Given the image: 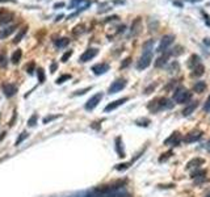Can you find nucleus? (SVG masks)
<instances>
[{"label": "nucleus", "mask_w": 210, "mask_h": 197, "mask_svg": "<svg viewBox=\"0 0 210 197\" xmlns=\"http://www.w3.org/2000/svg\"><path fill=\"white\" fill-rule=\"evenodd\" d=\"M173 104L172 101L167 97H158V98H154L152 101H150V104L147 105V109L150 111L151 113H158L159 111H163V109H168V108H172Z\"/></svg>", "instance_id": "obj_1"}, {"label": "nucleus", "mask_w": 210, "mask_h": 197, "mask_svg": "<svg viewBox=\"0 0 210 197\" xmlns=\"http://www.w3.org/2000/svg\"><path fill=\"white\" fill-rule=\"evenodd\" d=\"M173 100L177 104H188L192 100V92L184 87H179L173 94Z\"/></svg>", "instance_id": "obj_2"}, {"label": "nucleus", "mask_w": 210, "mask_h": 197, "mask_svg": "<svg viewBox=\"0 0 210 197\" xmlns=\"http://www.w3.org/2000/svg\"><path fill=\"white\" fill-rule=\"evenodd\" d=\"M173 40H175V36H173V34H167V36H164L162 40H160V43H159V46H158V51H159L160 54L168 51V49H169L171 45H172Z\"/></svg>", "instance_id": "obj_3"}, {"label": "nucleus", "mask_w": 210, "mask_h": 197, "mask_svg": "<svg viewBox=\"0 0 210 197\" xmlns=\"http://www.w3.org/2000/svg\"><path fill=\"white\" fill-rule=\"evenodd\" d=\"M151 61H152V51L142 53V57L139 58V61H138V63H137V70L142 71V70L147 68L148 66H150Z\"/></svg>", "instance_id": "obj_4"}, {"label": "nucleus", "mask_w": 210, "mask_h": 197, "mask_svg": "<svg viewBox=\"0 0 210 197\" xmlns=\"http://www.w3.org/2000/svg\"><path fill=\"white\" fill-rule=\"evenodd\" d=\"M125 87H126V79H124V78H120V79L114 80L113 83L110 84L109 90H108V94H109V95L117 94V92L122 91V90L125 88Z\"/></svg>", "instance_id": "obj_5"}, {"label": "nucleus", "mask_w": 210, "mask_h": 197, "mask_svg": "<svg viewBox=\"0 0 210 197\" xmlns=\"http://www.w3.org/2000/svg\"><path fill=\"white\" fill-rule=\"evenodd\" d=\"M98 54V50L96 47H91V49H87V50L84 51L80 55V58H79V61L81 62V63H85V62H88V61H91V59H93L96 55Z\"/></svg>", "instance_id": "obj_6"}, {"label": "nucleus", "mask_w": 210, "mask_h": 197, "mask_svg": "<svg viewBox=\"0 0 210 197\" xmlns=\"http://www.w3.org/2000/svg\"><path fill=\"white\" fill-rule=\"evenodd\" d=\"M202 131L201 130H193V131H189L184 138L183 141L185 142V143H190V142H197V141H200L201 139V137H202Z\"/></svg>", "instance_id": "obj_7"}, {"label": "nucleus", "mask_w": 210, "mask_h": 197, "mask_svg": "<svg viewBox=\"0 0 210 197\" xmlns=\"http://www.w3.org/2000/svg\"><path fill=\"white\" fill-rule=\"evenodd\" d=\"M101 98H103V94H96V95H93L90 100H88L85 103V105L84 108L87 109V111H92V109H95L97 107V104L101 101Z\"/></svg>", "instance_id": "obj_8"}, {"label": "nucleus", "mask_w": 210, "mask_h": 197, "mask_svg": "<svg viewBox=\"0 0 210 197\" xmlns=\"http://www.w3.org/2000/svg\"><path fill=\"white\" fill-rule=\"evenodd\" d=\"M3 92L7 97H12L16 95L17 92V85L13 84V83H4L3 84Z\"/></svg>", "instance_id": "obj_9"}, {"label": "nucleus", "mask_w": 210, "mask_h": 197, "mask_svg": "<svg viewBox=\"0 0 210 197\" xmlns=\"http://www.w3.org/2000/svg\"><path fill=\"white\" fill-rule=\"evenodd\" d=\"M128 100H129L128 97H122V98H118V100H114V101H112V103H109L108 105L104 108V112H110V111H113V109L118 108V107L122 105V104H125Z\"/></svg>", "instance_id": "obj_10"}, {"label": "nucleus", "mask_w": 210, "mask_h": 197, "mask_svg": "<svg viewBox=\"0 0 210 197\" xmlns=\"http://www.w3.org/2000/svg\"><path fill=\"white\" fill-rule=\"evenodd\" d=\"M180 141H181V135H180V133H179V131H173V133L171 134V137H168V138L164 141V145L179 146Z\"/></svg>", "instance_id": "obj_11"}, {"label": "nucleus", "mask_w": 210, "mask_h": 197, "mask_svg": "<svg viewBox=\"0 0 210 197\" xmlns=\"http://www.w3.org/2000/svg\"><path fill=\"white\" fill-rule=\"evenodd\" d=\"M109 70V64L108 63H97L95 66H92V71L95 75H103Z\"/></svg>", "instance_id": "obj_12"}, {"label": "nucleus", "mask_w": 210, "mask_h": 197, "mask_svg": "<svg viewBox=\"0 0 210 197\" xmlns=\"http://www.w3.org/2000/svg\"><path fill=\"white\" fill-rule=\"evenodd\" d=\"M141 29H142L141 19L137 17V19L131 23V26H130V36H137V34H139V33H141Z\"/></svg>", "instance_id": "obj_13"}, {"label": "nucleus", "mask_w": 210, "mask_h": 197, "mask_svg": "<svg viewBox=\"0 0 210 197\" xmlns=\"http://www.w3.org/2000/svg\"><path fill=\"white\" fill-rule=\"evenodd\" d=\"M169 55H171V50L163 53L162 55H160V57L156 59V62H155V67H163V66H164L165 63H167Z\"/></svg>", "instance_id": "obj_14"}, {"label": "nucleus", "mask_w": 210, "mask_h": 197, "mask_svg": "<svg viewBox=\"0 0 210 197\" xmlns=\"http://www.w3.org/2000/svg\"><path fill=\"white\" fill-rule=\"evenodd\" d=\"M16 28H17V25H12V26H8V28L0 29V40H4V38L9 37L16 30Z\"/></svg>", "instance_id": "obj_15"}, {"label": "nucleus", "mask_w": 210, "mask_h": 197, "mask_svg": "<svg viewBox=\"0 0 210 197\" xmlns=\"http://www.w3.org/2000/svg\"><path fill=\"white\" fill-rule=\"evenodd\" d=\"M198 107V101H193V103H190L188 107H185L184 109H183V116L184 117H188L189 114H192L193 112L196 111V108Z\"/></svg>", "instance_id": "obj_16"}, {"label": "nucleus", "mask_w": 210, "mask_h": 197, "mask_svg": "<svg viewBox=\"0 0 210 197\" xmlns=\"http://www.w3.org/2000/svg\"><path fill=\"white\" fill-rule=\"evenodd\" d=\"M203 163H205V160H203L202 158H193L192 160L188 162L186 168H198L200 166H202Z\"/></svg>", "instance_id": "obj_17"}, {"label": "nucleus", "mask_w": 210, "mask_h": 197, "mask_svg": "<svg viewBox=\"0 0 210 197\" xmlns=\"http://www.w3.org/2000/svg\"><path fill=\"white\" fill-rule=\"evenodd\" d=\"M116 150H117L120 158H125V150H124L122 138H121V137H117V138H116Z\"/></svg>", "instance_id": "obj_18"}, {"label": "nucleus", "mask_w": 210, "mask_h": 197, "mask_svg": "<svg viewBox=\"0 0 210 197\" xmlns=\"http://www.w3.org/2000/svg\"><path fill=\"white\" fill-rule=\"evenodd\" d=\"M21 57H23V50H21V49H17V50L13 51L12 57H11V61H12L13 64H17L21 61Z\"/></svg>", "instance_id": "obj_19"}, {"label": "nucleus", "mask_w": 210, "mask_h": 197, "mask_svg": "<svg viewBox=\"0 0 210 197\" xmlns=\"http://www.w3.org/2000/svg\"><path fill=\"white\" fill-rule=\"evenodd\" d=\"M70 43V40L68 38H66V37H63V38H58V40H55L54 41V45L57 46L58 49H63V47H66Z\"/></svg>", "instance_id": "obj_20"}, {"label": "nucleus", "mask_w": 210, "mask_h": 197, "mask_svg": "<svg viewBox=\"0 0 210 197\" xmlns=\"http://www.w3.org/2000/svg\"><path fill=\"white\" fill-rule=\"evenodd\" d=\"M206 90V83L205 81H196L195 84H193V91L197 92V94H201Z\"/></svg>", "instance_id": "obj_21"}, {"label": "nucleus", "mask_w": 210, "mask_h": 197, "mask_svg": "<svg viewBox=\"0 0 210 197\" xmlns=\"http://www.w3.org/2000/svg\"><path fill=\"white\" fill-rule=\"evenodd\" d=\"M203 72H205V67H203L202 64H198V66H196V67L193 68V71L190 72V76H193V78H197V76H201Z\"/></svg>", "instance_id": "obj_22"}, {"label": "nucleus", "mask_w": 210, "mask_h": 197, "mask_svg": "<svg viewBox=\"0 0 210 197\" xmlns=\"http://www.w3.org/2000/svg\"><path fill=\"white\" fill-rule=\"evenodd\" d=\"M198 64H200V57L196 55V54L190 55L189 62H188V66H189V67H193V68H195L196 66H198Z\"/></svg>", "instance_id": "obj_23"}, {"label": "nucleus", "mask_w": 210, "mask_h": 197, "mask_svg": "<svg viewBox=\"0 0 210 197\" xmlns=\"http://www.w3.org/2000/svg\"><path fill=\"white\" fill-rule=\"evenodd\" d=\"M152 45H154V40H148L143 43L142 46V53H148L152 50Z\"/></svg>", "instance_id": "obj_24"}, {"label": "nucleus", "mask_w": 210, "mask_h": 197, "mask_svg": "<svg viewBox=\"0 0 210 197\" xmlns=\"http://www.w3.org/2000/svg\"><path fill=\"white\" fill-rule=\"evenodd\" d=\"M206 175V171L205 169H197V171H192L190 172V177L196 179V177H203Z\"/></svg>", "instance_id": "obj_25"}, {"label": "nucleus", "mask_w": 210, "mask_h": 197, "mask_svg": "<svg viewBox=\"0 0 210 197\" xmlns=\"http://www.w3.org/2000/svg\"><path fill=\"white\" fill-rule=\"evenodd\" d=\"M26 30H28V28H24L23 30H21V32L19 33V34H17V36H16V37H15V40H13V42H15V43H19V42H20V41H21V40H23V38H24V36L26 34Z\"/></svg>", "instance_id": "obj_26"}, {"label": "nucleus", "mask_w": 210, "mask_h": 197, "mask_svg": "<svg viewBox=\"0 0 210 197\" xmlns=\"http://www.w3.org/2000/svg\"><path fill=\"white\" fill-rule=\"evenodd\" d=\"M131 166V162H128V163H121V164H117L114 168L117 169V171H125V169H128L129 167Z\"/></svg>", "instance_id": "obj_27"}, {"label": "nucleus", "mask_w": 210, "mask_h": 197, "mask_svg": "<svg viewBox=\"0 0 210 197\" xmlns=\"http://www.w3.org/2000/svg\"><path fill=\"white\" fill-rule=\"evenodd\" d=\"M172 155H173V152L171 151V150H169V151H167V152H164V154H163L162 156H159V162H160V163H163V162H165L167 159H169V158L172 156Z\"/></svg>", "instance_id": "obj_28"}, {"label": "nucleus", "mask_w": 210, "mask_h": 197, "mask_svg": "<svg viewBox=\"0 0 210 197\" xmlns=\"http://www.w3.org/2000/svg\"><path fill=\"white\" fill-rule=\"evenodd\" d=\"M7 63H8V59H7V55H5V51H2L0 53V66L5 67Z\"/></svg>", "instance_id": "obj_29"}, {"label": "nucleus", "mask_w": 210, "mask_h": 197, "mask_svg": "<svg viewBox=\"0 0 210 197\" xmlns=\"http://www.w3.org/2000/svg\"><path fill=\"white\" fill-rule=\"evenodd\" d=\"M37 120H38V116H37V114H33V116L28 120V126H30V128L36 126V125H37Z\"/></svg>", "instance_id": "obj_30"}, {"label": "nucleus", "mask_w": 210, "mask_h": 197, "mask_svg": "<svg viewBox=\"0 0 210 197\" xmlns=\"http://www.w3.org/2000/svg\"><path fill=\"white\" fill-rule=\"evenodd\" d=\"M37 75H38V81H40V83H43V81H45V79H46L45 71H43L42 68H38V70H37Z\"/></svg>", "instance_id": "obj_31"}, {"label": "nucleus", "mask_w": 210, "mask_h": 197, "mask_svg": "<svg viewBox=\"0 0 210 197\" xmlns=\"http://www.w3.org/2000/svg\"><path fill=\"white\" fill-rule=\"evenodd\" d=\"M183 51H184L183 46H175L172 50H171V55H180Z\"/></svg>", "instance_id": "obj_32"}, {"label": "nucleus", "mask_w": 210, "mask_h": 197, "mask_svg": "<svg viewBox=\"0 0 210 197\" xmlns=\"http://www.w3.org/2000/svg\"><path fill=\"white\" fill-rule=\"evenodd\" d=\"M68 79H71V75H70V74H64V75H62V76H59L55 83H57V84H62V83H64V81L68 80Z\"/></svg>", "instance_id": "obj_33"}, {"label": "nucleus", "mask_w": 210, "mask_h": 197, "mask_svg": "<svg viewBox=\"0 0 210 197\" xmlns=\"http://www.w3.org/2000/svg\"><path fill=\"white\" fill-rule=\"evenodd\" d=\"M34 68H36V63H34V62L28 63V66H26V72L29 74V75H32L33 72H34Z\"/></svg>", "instance_id": "obj_34"}, {"label": "nucleus", "mask_w": 210, "mask_h": 197, "mask_svg": "<svg viewBox=\"0 0 210 197\" xmlns=\"http://www.w3.org/2000/svg\"><path fill=\"white\" fill-rule=\"evenodd\" d=\"M28 135H29V134H28L26 133V131H24V133H23V135H20L19 137V138H17V141H16V143H15V146H19L20 143H21V142H24L26 138H28Z\"/></svg>", "instance_id": "obj_35"}, {"label": "nucleus", "mask_w": 210, "mask_h": 197, "mask_svg": "<svg viewBox=\"0 0 210 197\" xmlns=\"http://www.w3.org/2000/svg\"><path fill=\"white\" fill-rule=\"evenodd\" d=\"M12 21V15H5L3 17H0V24H5V23H11Z\"/></svg>", "instance_id": "obj_36"}, {"label": "nucleus", "mask_w": 210, "mask_h": 197, "mask_svg": "<svg viewBox=\"0 0 210 197\" xmlns=\"http://www.w3.org/2000/svg\"><path fill=\"white\" fill-rule=\"evenodd\" d=\"M91 90H92V87H87V88H84V90H79V91H76L72 96H80V95H84V94H87V92H88V91H91Z\"/></svg>", "instance_id": "obj_37"}, {"label": "nucleus", "mask_w": 210, "mask_h": 197, "mask_svg": "<svg viewBox=\"0 0 210 197\" xmlns=\"http://www.w3.org/2000/svg\"><path fill=\"white\" fill-rule=\"evenodd\" d=\"M71 55H72V50H67V53H64L63 55H62V59H60V61H62V62H67Z\"/></svg>", "instance_id": "obj_38"}, {"label": "nucleus", "mask_w": 210, "mask_h": 197, "mask_svg": "<svg viewBox=\"0 0 210 197\" xmlns=\"http://www.w3.org/2000/svg\"><path fill=\"white\" fill-rule=\"evenodd\" d=\"M85 0H71V4H70V9H74L75 7H78L80 3H84Z\"/></svg>", "instance_id": "obj_39"}, {"label": "nucleus", "mask_w": 210, "mask_h": 197, "mask_svg": "<svg viewBox=\"0 0 210 197\" xmlns=\"http://www.w3.org/2000/svg\"><path fill=\"white\" fill-rule=\"evenodd\" d=\"M148 124H150V121H148L147 118H142V120H138L137 121V125H141V126H147Z\"/></svg>", "instance_id": "obj_40"}, {"label": "nucleus", "mask_w": 210, "mask_h": 197, "mask_svg": "<svg viewBox=\"0 0 210 197\" xmlns=\"http://www.w3.org/2000/svg\"><path fill=\"white\" fill-rule=\"evenodd\" d=\"M131 63V58H126L124 59V62L121 63V68H125V67H128V66Z\"/></svg>", "instance_id": "obj_41"}, {"label": "nucleus", "mask_w": 210, "mask_h": 197, "mask_svg": "<svg viewBox=\"0 0 210 197\" xmlns=\"http://www.w3.org/2000/svg\"><path fill=\"white\" fill-rule=\"evenodd\" d=\"M203 111H205V112H210V96L208 97L206 103L203 104Z\"/></svg>", "instance_id": "obj_42"}, {"label": "nucleus", "mask_w": 210, "mask_h": 197, "mask_svg": "<svg viewBox=\"0 0 210 197\" xmlns=\"http://www.w3.org/2000/svg\"><path fill=\"white\" fill-rule=\"evenodd\" d=\"M117 197H133V196L128 192H125V190H120V192L117 193Z\"/></svg>", "instance_id": "obj_43"}, {"label": "nucleus", "mask_w": 210, "mask_h": 197, "mask_svg": "<svg viewBox=\"0 0 210 197\" xmlns=\"http://www.w3.org/2000/svg\"><path fill=\"white\" fill-rule=\"evenodd\" d=\"M59 116H49V117H46V118H43V124H47L49 121H53V120H55V118H58Z\"/></svg>", "instance_id": "obj_44"}, {"label": "nucleus", "mask_w": 210, "mask_h": 197, "mask_svg": "<svg viewBox=\"0 0 210 197\" xmlns=\"http://www.w3.org/2000/svg\"><path fill=\"white\" fill-rule=\"evenodd\" d=\"M177 67H179L177 62H173V63H172V66L169 67V71H172V72H176V71H177Z\"/></svg>", "instance_id": "obj_45"}, {"label": "nucleus", "mask_w": 210, "mask_h": 197, "mask_svg": "<svg viewBox=\"0 0 210 197\" xmlns=\"http://www.w3.org/2000/svg\"><path fill=\"white\" fill-rule=\"evenodd\" d=\"M155 87H156V84H155V83H154V84H152L151 87H148V88H146V90H145V94H146V95H148V94H151V92L154 91V88H155Z\"/></svg>", "instance_id": "obj_46"}, {"label": "nucleus", "mask_w": 210, "mask_h": 197, "mask_svg": "<svg viewBox=\"0 0 210 197\" xmlns=\"http://www.w3.org/2000/svg\"><path fill=\"white\" fill-rule=\"evenodd\" d=\"M57 68H58V64L55 63V62H53V63L50 64V72H55V71H57Z\"/></svg>", "instance_id": "obj_47"}, {"label": "nucleus", "mask_w": 210, "mask_h": 197, "mask_svg": "<svg viewBox=\"0 0 210 197\" xmlns=\"http://www.w3.org/2000/svg\"><path fill=\"white\" fill-rule=\"evenodd\" d=\"M16 117H17V113H16V111L13 112V118L9 121V126H13L15 125V121H16Z\"/></svg>", "instance_id": "obj_48"}, {"label": "nucleus", "mask_w": 210, "mask_h": 197, "mask_svg": "<svg viewBox=\"0 0 210 197\" xmlns=\"http://www.w3.org/2000/svg\"><path fill=\"white\" fill-rule=\"evenodd\" d=\"M148 26H150V29L151 30H156V26H158V23L156 21H154L152 24H148Z\"/></svg>", "instance_id": "obj_49"}, {"label": "nucleus", "mask_w": 210, "mask_h": 197, "mask_svg": "<svg viewBox=\"0 0 210 197\" xmlns=\"http://www.w3.org/2000/svg\"><path fill=\"white\" fill-rule=\"evenodd\" d=\"M175 187V184H167V185H159V188H173Z\"/></svg>", "instance_id": "obj_50"}, {"label": "nucleus", "mask_w": 210, "mask_h": 197, "mask_svg": "<svg viewBox=\"0 0 210 197\" xmlns=\"http://www.w3.org/2000/svg\"><path fill=\"white\" fill-rule=\"evenodd\" d=\"M62 7H64V3H57V4H54V8H62Z\"/></svg>", "instance_id": "obj_51"}, {"label": "nucleus", "mask_w": 210, "mask_h": 197, "mask_svg": "<svg viewBox=\"0 0 210 197\" xmlns=\"http://www.w3.org/2000/svg\"><path fill=\"white\" fill-rule=\"evenodd\" d=\"M124 30H125V25H121V26H120V28L117 29V32H118V33H122Z\"/></svg>", "instance_id": "obj_52"}, {"label": "nucleus", "mask_w": 210, "mask_h": 197, "mask_svg": "<svg viewBox=\"0 0 210 197\" xmlns=\"http://www.w3.org/2000/svg\"><path fill=\"white\" fill-rule=\"evenodd\" d=\"M173 4L177 5V7H183V3H181V2H173Z\"/></svg>", "instance_id": "obj_53"}, {"label": "nucleus", "mask_w": 210, "mask_h": 197, "mask_svg": "<svg viewBox=\"0 0 210 197\" xmlns=\"http://www.w3.org/2000/svg\"><path fill=\"white\" fill-rule=\"evenodd\" d=\"M206 149H208V151L210 152V141L208 142V145H206Z\"/></svg>", "instance_id": "obj_54"}, {"label": "nucleus", "mask_w": 210, "mask_h": 197, "mask_svg": "<svg viewBox=\"0 0 210 197\" xmlns=\"http://www.w3.org/2000/svg\"><path fill=\"white\" fill-rule=\"evenodd\" d=\"M4 2H12V3H15V0H0V3H4Z\"/></svg>", "instance_id": "obj_55"}, {"label": "nucleus", "mask_w": 210, "mask_h": 197, "mask_svg": "<svg viewBox=\"0 0 210 197\" xmlns=\"http://www.w3.org/2000/svg\"><path fill=\"white\" fill-rule=\"evenodd\" d=\"M190 3H197V2H202V0H189Z\"/></svg>", "instance_id": "obj_56"}, {"label": "nucleus", "mask_w": 210, "mask_h": 197, "mask_svg": "<svg viewBox=\"0 0 210 197\" xmlns=\"http://www.w3.org/2000/svg\"><path fill=\"white\" fill-rule=\"evenodd\" d=\"M60 19H63V16H62V15H60V16H58V17H57V21H59Z\"/></svg>", "instance_id": "obj_57"}, {"label": "nucleus", "mask_w": 210, "mask_h": 197, "mask_svg": "<svg viewBox=\"0 0 210 197\" xmlns=\"http://www.w3.org/2000/svg\"><path fill=\"white\" fill-rule=\"evenodd\" d=\"M205 197H210V192H209V193H208V195H206Z\"/></svg>", "instance_id": "obj_58"}]
</instances>
